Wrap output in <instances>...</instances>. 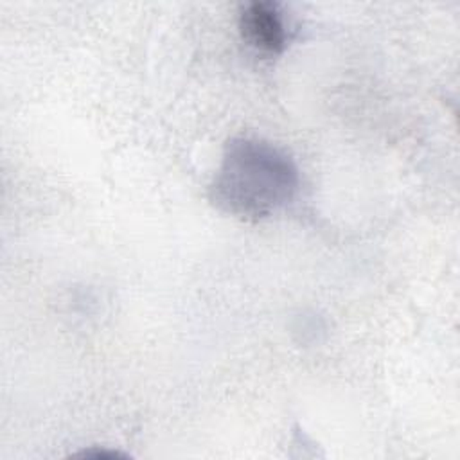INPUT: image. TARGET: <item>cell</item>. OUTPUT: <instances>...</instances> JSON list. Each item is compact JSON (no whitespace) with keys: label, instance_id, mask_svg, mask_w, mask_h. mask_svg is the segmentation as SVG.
Instances as JSON below:
<instances>
[{"label":"cell","instance_id":"6da1fadb","mask_svg":"<svg viewBox=\"0 0 460 460\" xmlns=\"http://www.w3.org/2000/svg\"><path fill=\"white\" fill-rule=\"evenodd\" d=\"M298 190V169L279 147L259 138L226 144L210 183V199L241 219H262L288 205Z\"/></svg>","mask_w":460,"mask_h":460},{"label":"cell","instance_id":"7a4b0ae2","mask_svg":"<svg viewBox=\"0 0 460 460\" xmlns=\"http://www.w3.org/2000/svg\"><path fill=\"white\" fill-rule=\"evenodd\" d=\"M243 40L266 56H277L286 49L288 27L277 4L250 2L239 14Z\"/></svg>","mask_w":460,"mask_h":460}]
</instances>
